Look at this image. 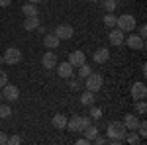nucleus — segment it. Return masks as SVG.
Here are the masks:
<instances>
[{
	"label": "nucleus",
	"instance_id": "1",
	"mask_svg": "<svg viewBox=\"0 0 147 145\" xmlns=\"http://www.w3.org/2000/svg\"><path fill=\"white\" fill-rule=\"evenodd\" d=\"M125 134H127V129H125L124 122H110L108 123V129H106L108 139H120V141H125Z\"/></svg>",
	"mask_w": 147,
	"mask_h": 145
},
{
	"label": "nucleus",
	"instance_id": "2",
	"mask_svg": "<svg viewBox=\"0 0 147 145\" xmlns=\"http://www.w3.org/2000/svg\"><path fill=\"white\" fill-rule=\"evenodd\" d=\"M90 123V118L86 116H73L71 120H67V129L73 134H82V129Z\"/></svg>",
	"mask_w": 147,
	"mask_h": 145
},
{
	"label": "nucleus",
	"instance_id": "3",
	"mask_svg": "<svg viewBox=\"0 0 147 145\" xmlns=\"http://www.w3.org/2000/svg\"><path fill=\"white\" fill-rule=\"evenodd\" d=\"M116 28L122 30V32H134L136 30V18L131 14H122L118 20H116Z\"/></svg>",
	"mask_w": 147,
	"mask_h": 145
},
{
	"label": "nucleus",
	"instance_id": "4",
	"mask_svg": "<svg viewBox=\"0 0 147 145\" xmlns=\"http://www.w3.org/2000/svg\"><path fill=\"white\" fill-rule=\"evenodd\" d=\"M84 80H86V82H84V88L90 90V92H98V90L102 88V84H104V78H102V75H98V73H90Z\"/></svg>",
	"mask_w": 147,
	"mask_h": 145
},
{
	"label": "nucleus",
	"instance_id": "5",
	"mask_svg": "<svg viewBox=\"0 0 147 145\" xmlns=\"http://www.w3.org/2000/svg\"><path fill=\"white\" fill-rule=\"evenodd\" d=\"M2 57H4V63H8V65H18V63L22 61V51H20L18 47H8Z\"/></svg>",
	"mask_w": 147,
	"mask_h": 145
},
{
	"label": "nucleus",
	"instance_id": "6",
	"mask_svg": "<svg viewBox=\"0 0 147 145\" xmlns=\"http://www.w3.org/2000/svg\"><path fill=\"white\" fill-rule=\"evenodd\" d=\"M2 98L4 100H10V102H16L18 98H20V88L16 86V84H4L2 86Z\"/></svg>",
	"mask_w": 147,
	"mask_h": 145
},
{
	"label": "nucleus",
	"instance_id": "7",
	"mask_svg": "<svg viewBox=\"0 0 147 145\" xmlns=\"http://www.w3.org/2000/svg\"><path fill=\"white\" fill-rule=\"evenodd\" d=\"M75 34V30H73V26H69V24H59L55 28V35L63 41V39H71Z\"/></svg>",
	"mask_w": 147,
	"mask_h": 145
},
{
	"label": "nucleus",
	"instance_id": "8",
	"mask_svg": "<svg viewBox=\"0 0 147 145\" xmlns=\"http://www.w3.org/2000/svg\"><path fill=\"white\" fill-rule=\"evenodd\" d=\"M124 43H127V47H131V49H143L145 47V39L139 34H131L124 39Z\"/></svg>",
	"mask_w": 147,
	"mask_h": 145
},
{
	"label": "nucleus",
	"instance_id": "9",
	"mask_svg": "<svg viewBox=\"0 0 147 145\" xmlns=\"http://www.w3.org/2000/svg\"><path fill=\"white\" fill-rule=\"evenodd\" d=\"M131 96H134V100H145L147 86L143 82H134V84H131Z\"/></svg>",
	"mask_w": 147,
	"mask_h": 145
},
{
	"label": "nucleus",
	"instance_id": "10",
	"mask_svg": "<svg viewBox=\"0 0 147 145\" xmlns=\"http://www.w3.org/2000/svg\"><path fill=\"white\" fill-rule=\"evenodd\" d=\"M108 39H110V43L116 45V47H120V45H124V39H125V35L122 30H118V28H114L112 32L108 34Z\"/></svg>",
	"mask_w": 147,
	"mask_h": 145
},
{
	"label": "nucleus",
	"instance_id": "11",
	"mask_svg": "<svg viewBox=\"0 0 147 145\" xmlns=\"http://www.w3.org/2000/svg\"><path fill=\"white\" fill-rule=\"evenodd\" d=\"M124 125L127 132H136L137 125H139V118H137L136 114H125L124 116Z\"/></svg>",
	"mask_w": 147,
	"mask_h": 145
},
{
	"label": "nucleus",
	"instance_id": "12",
	"mask_svg": "<svg viewBox=\"0 0 147 145\" xmlns=\"http://www.w3.org/2000/svg\"><path fill=\"white\" fill-rule=\"evenodd\" d=\"M73 65L69 63V61H65V63H59L57 65V75L59 77H63V78H69V77H73Z\"/></svg>",
	"mask_w": 147,
	"mask_h": 145
},
{
	"label": "nucleus",
	"instance_id": "13",
	"mask_svg": "<svg viewBox=\"0 0 147 145\" xmlns=\"http://www.w3.org/2000/svg\"><path fill=\"white\" fill-rule=\"evenodd\" d=\"M69 63L73 67H79L82 63H86V55L82 51H73V53H69Z\"/></svg>",
	"mask_w": 147,
	"mask_h": 145
},
{
	"label": "nucleus",
	"instance_id": "14",
	"mask_svg": "<svg viewBox=\"0 0 147 145\" xmlns=\"http://www.w3.org/2000/svg\"><path fill=\"white\" fill-rule=\"evenodd\" d=\"M41 65H43V69H55L57 67V55L55 53H43V57H41Z\"/></svg>",
	"mask_w": 147,
	"mask_h": 145
},
{
	"label": "nucleus",
	"instance_id": "15",
	"mask_svg": "<svg viewBox=\"0 0 147 145\" xmlns=\"http://www.w3.org/2000/svg\"><path fill=\"white\" fill-rule=\"evenodd\" d=\"M43 45H45L47 49H57L61 45V39L55 34H45L43 35Z\"/></svg>",
	"mask_w": 147,
	"mask_h": 145
},
{
	"label": "nucleus",
	"instance_id": "16",
	"mask_svg": "<svg viewBox=\"0 0 147 145\" xmlns=\"http://www.w3.org/2000/svg\"><path fill=\"white\" fill-rule=\"evenodd\" d=\"M92 59H94L96 63H100V65H102V63H106V61L110 59V51H108L106 47H100V49H96V51H94Z\"/></svg>",
	"mask_w": 147,
	"mask_h": 145
},
{
	"label": "nucleus",
	"instance_id": "17",
	"mask_svg": "<svg viewBox=\"0 0 147 145\" xmlns=\"http://www.w3.org/2000/svg\"><path fill=\"white\" fill-rule=\"evenodd\" d=\"M39 24H41L39 22V16H28L26 22H24V30H26V32H34Z\"/></svg>",
	"mask_w": 147,
	"mask_h": 145
},
{
	"label": "nucleus",
	"instance_id": "18",
	"mask_svg": "<svg viewBox=\"0 0 147 145\" xmlns=\"http://www.w3.org/2000/svg\"><path fill=\"white\" fill-rule=\"evenodd\" d=\"M51 123H53L55 129H65V127H67V116H63V114H55L53 120H51Z\"/></svg>",
	"mask_w": 147,
	"mask_h": 145
},
{
	"label": "nucleus",
	"instance_id": "19",
	"mask_svg": "<svg viewBox=\"0 0 147 145\" xmlns=\"http://www.w3.org/2000/svg\"><path fill=\"white\" fill-rule=\"evenodd\" d=\"M82 134H84V137L88 139V143H92V139L98 135V127H96V125H92V123H88V125L82 129Z\"/></svg>",
	"mask_w": 147,
	"mask_h": 145
},
{
	"label": "nucleus",
	"instance_id": "20",
	"mask_svg": "<svg viewBox=\"0 0 147 145\" xmlns=\"http://www.w3.org/2000/svg\"><path fill=\"white\" fill-rule=\"evenodd\" d=\"M22 12H24V16H26V18H28V16H39L37 6H35V4H32V2L24 4V6H22Z\"/></svg>",
	"mask_w": 147,
	"mask_h": 145
},
{
	"label": "nucleus",
	"instance_id": "21",
	"mask_svg": "<svg viewBox=\"0 0 147 145\" xmlns=\"http://www.w3.org/2000/svg\"><path fill=\"white\" fill-rule=\"evenodd\" d=\"M94 92H90V90H84L82 92V96H80V104H84V106H92L94 104Z\"/></svg>",
	"mask_w": 147,
	"mask_h": 145
},
{
	"label": "nucleus",
	"instance_id": "22",
	"mask_svg": "<svg viewBox=\"0 0 147 145\" xmlns=\"http://www.w3.org/2000/svg\"><path fill=\"white\" fill-rule=\"evenodd\" d=\"M116 20H118V16H114V12H108L104 16V26L106 28H116Z\"/></svg>",
	"mask_w": 147,
	"mask_h": 145
},
{
	"label": "nucleus",
	"instance_id": "23",
	"mask_svg": "<svg viewBox=\"0 0 147 145\" xmlns=\"http://www.w3.org/2000/svg\"><path fill=\"white\" fill-rule=\"evenodd\" d=\"M125 141L129 145H137V143H141V137L136 132H129V134H125Z\"/></svg>",
	"mask_w": 147,
	"mask_h": 145
},
{
	"label": "nucleus",
	"instance_id": "24",
	"mask_svg": "<svg viewBox=\"0 0 147 145\" xmlns=\"http://www.w3.org/2000/svg\"><path fill=\"white\" fill-rule=\"evenodd\" d=\"M90 73H92V69L88 67L86 63H82V65H79V77H80V78H86L88 75H90Z\"/></svg>",
	"mask_w": 147,
	"mask_h": 145
},
{
	"label": "nucleus",
	"instance_id": "25",
	"mask_svg": "<svg viewBox=\"0 0 147 145\" xmlns=\"http://www.w3.org/2000/svg\"><path fill=\"white\" fill-rule=\"evenodd\" d=\"M12 116V110L8 104H0V120H4V118H10Z\"/></svg>",
	"mask_w": 147,
	"mask_h": 145
},
{
	"label": "nucleus",
	"instance_id": "26",
	"mask_svg": "<svg viewBox=\"0 0 147 145\" xmlns=\"http://www.w3.org/2000/svg\"><path fill=\"white\" fill-rule=\"evenodd\" d=\"M118 6V0H104V10L106 12H114Z\"/></svg>",
	"mask_w": 147,
	"mask_h": 145
},
{
	"label": "nucleus",
	"instance_id": "27",
	"mask_svg": "<svg viewBox=\"0 0 147 145\" xmlns=\"http://www.w3.org/2000/svg\"><path fill=\"white\" fill-rule=\"evenodd\" d=\"M136 132L139 134V137H147V123L145 122H139V125H137Z\"/></svg>",
	"mask_w": 147,
	"mask_h": 145
},
{
	"label": "nucleus",
	"instance_id": "28",
	"mask_svg": "<svg viewBox=\"0 0 147 145\" xmlns=\"http://www.w3.org/2000/svg\"><path fill=\"white\" fill-rule=\"evenodd\" d=\"M82 86H84V84H82L80 80H71V82H69V88L73 90V92H75V90H80Z\"/></svg>",
	"mask_w": 147,
	"mask_h": 145
},
{
	"label": "nucleus",
	"instance_id": "29",
	"mask_svg": "<svg viewBox=\"0 0 147 145\" xmlns=\"http://www.w3.org/2000/svg\"><path fill=\"white\" fill-rule=\"evenodd\" d=\"M136 110H137V114H141V116H143V114L147 112V104L143 100H139V102H137V106H136Z\"/></svg>",
	"mask_w": 147,
	"mask_h": 145
},
{
	"label": "nucleus",
	"instance_id": "30",
	"mask_svg": "<svg viewBox=\"0 0 147 145\" xmlns=\"http://www.w3.org/2000/svg\"><path fill=\"white\" fill-rule=\"evenodd\" d=\"M6 143H10V145H20V143H22V137H20V135H10Z\"/></svg>",
	"mask_w": 147,
	"mask_h": 145
},
{
	"label": "nucleus",
	"instance_id": "31",
	"mask_svg": "<svg viewBox=\"0 0 147 145\" xmlns=\"http://www.w3.org/2000/svg\"><path fill=\"white\" fill-rule=\"evenodd\" d=\"M90 118L100 120V118H102V110H100V108H92V110H90Z\"/></svg>",
	"mask_w": 147,
	"mask_h": 145
},
{
	"label": "nucleus",
	"instance_id": "32",
	"mask_svg": "<svg viewBox=\"0 0 147 145\" xmlns=\"http://www.w3.org/2000/svg\"><path fill=\"white\" fill-rule=\"evenodd\" d=\"M6 82H8V75H6V71H2V69H0V88H2Z\"/></svg>",
	"mask_w": 147,
	"mask_h": 145
},
{
	"label": "nucleus",
	"instance_id": "33",
	"mask_svg": "<svg viewBox=\"0 0 147 145\" xmlns=\"http://www.w3.org/2000/svg\"><path fill=\"white\" fill-rule=\"evenodd\" d=\"M92 143H96V145H106V143H108V139H106V137H100V135H96V137L92 139Z\"/></svg>",
	"mask_w": 147,
	"mask_h": 145
},
{
	"label": "nucleus",
	"instance_id": "34",
	"mask_svg": "<svg viewBox=\"0 0 147 145\" xmlns=\"http://www.w3.org/2000/svg\"><path fill=\"white\" fill-rule=\"evenodd\" d=\"M35 30H37V34H39V35H45L47 34V28H45V26H41V24H39Z\"/></svg>",
	"mask_w": 147,
	"mask_h": 145
},
{
	"label": "nucleus",
	"instance_id": "35",
	"mask_svg": "<svg viewBox=\"0 0 147 145\" xmlns=\"http://www.w3.org/2000/svg\"><path fill=\"white\" fill-rule=\"evenodd\" d=\"M139 35H141V37L145 39V35H147V28H145V24H143V26H139Z\"/></svg>",
	"mask_w": 147,
	"mask_h": 145
},
{
	"label": "nucleus",
	"instance_id": "36",
	"mask_svg": "<svg viewBox=\"0 0 147 145\" xmlns=\"http://www.w3.org/2000/svg\"><path fill=\"white\" fill-rule=\"evenodd\" d=\"M6 141H8V135H6V134H2V132H0V145H4Z\"/></svg>",
	"mask_w": 147,
	"mask_h": 145
},
{
	"label": "nucleus",
	"instance_id": "37",
	"mask_svg": "<svg viewBox=\"0 0 147 145\" xmlns=\"http://www.w3.org/2000/svg\"><path fill=\"white\" fill-rule=\"evenodd\" d=\"M10 2H12V0H0V6L6 8V6H10Z\"/></svg>",
	"mask_w": 147,
	"mask_h": 145
},
{
	"label": "nucleus",
	"instance_id": "38",
	"mask_svg": "<svg viewBox=\"0 0 147 145\" xmlns=\"http://www.w3.org/2000/svg\"><path fill=\"white\" fill-rule=\"evenodd\" d=\"M77 143H79V145H86V143H88V139L82 137V139H77Z\"/></svg>",
	"mask_w": 147,
	"mask_h": 145
},
{
	"label": "nucleus",
	"instance_id": "39",
	"mask_svg": "<svg viewBox=\"0 0 147 145\" xmlns=\"http://www.w3.org/2000/svg\"><path fill=\"white\" fill-rule=\"evenodd\" d=\"M28 2H32V4H39V2H43V0H28Z\"/></svg>",
	"mask_w": 147,
	"mask_h": 145
},
{
	"label": "nucleus",
	"instance_id": "40",
	"mask_svg": "<svg viewBox=\"0 0 147 145\" xmlns=\"http://www.w3.org/2000/svg\"><path fill=\"white\" fill-rule=\"evenodd\" d=\"M2 63H4V57H0V65H2Z\"/></svg>",
	"mask_w": 147,
	"mask_h": 145
},
{
	"label": "nucleus",
	"instance_id": "41",
	"mask_svg": "<svg viewBox=\"0 0 147 145\" xmlns=\"http://www.w3.org/2000/svg\"><path fill=\"white\" fill-rule=\"evenodd\" d=\"M0 104H2V92H0Z\"/></svg>",
	"mask_w": 147,
	"mask_h": 145
},
{
	"label": "nucleus",
	"instance_id": "42",
	"mask_svg": "<svg viewBox=\"0 0 147 145\" xmlns=\"http://www.w3.org/2000/svg\"><path fill=\"white\" fill-rule=\"evenodd\" d=\"M90 2H98V0H90Z\"/></svg>",
	"mask_w": 147,
	"mask_h": 145
}]
</instances>
